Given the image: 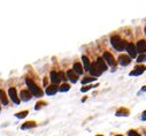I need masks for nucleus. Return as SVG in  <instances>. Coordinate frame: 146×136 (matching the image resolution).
I'll return each instance as SVG.
<instances>
[{
  "instance_id": "nucleus-16",
  "label": "nucleus",
  "mask_w": 146,
  "mask_h": 136,
  "mask_svg": "<svg viewBox=\"0 0 146 136\" xmlns=\"http://www.w3.org/2000/svg\"><path fill=\"white\" fill-rule=\"evenodd\" d=\"M73 71L75 72L76 74H83V67H82L81 63L76 62L75 65H74V69H73Z\"/></svg>"
},
{
  "instance_id": "nucleus-5",
  "label": "nucleus",
  "mask_w": 146,
  "mask_h": 136,
  "mask_svg": "<svg viewBox=\"0 0 146 136\" xmlns=\"http://www.w3.org/2000/svg\"><path fill=\"white\" fill-rule=\"evenodd\" d=\"M136 52H138L140 55H143L146 52V42L145 41H139L137 43V46H136Z\"/></svg>"
},
{
  "instance_id": "nucleus-13",
  "label": "nucleus",
  "mask_w": 146,
  "mask_h": 136,
  "mask_svg": "<svg viewBox=\"0 0 146 136\" xmlns=\"http://www.w3.org/2000/svg\"><path fill=\"white\" fill-rule=\"evenodd\" d=\"M21 98H22V100L29 101L30 99H31V93H30L29 91H27V90H22L21 91Z\"/></svg>"
},
{
  "instance_id": "nucleus-18",
  "label": "nucleus",
  "mask_w": 146,
  "mask_h": 136,
  "mask_svg": "<svg viewBox=\"0 0 146 136\" xmlns=\"http://www.w3.org/2000/svg\"><path fill=\"white\" fill-rule=\"evenodd\" d=\"M36 126V122H33V121H28V122H25L24 125L22 126V129H29V128H32Z\"/></svg>"
},
{
  "instance_id": "nucleus-3",
  "label": "nucleus",
  "mask_w": 146,
  "mask_h": 136,
  "mask_svg": "<svg viewBox=\"0 0 146 136\" xmlns=\"http://www.w3.org/2000/svg\"><path fill=\"white\" fill-rule=\"evenodd\" d=\"M8 95H9V97H11V99L13 100V103H15L16 105H19V104H20V98L17 97V92H16V89H15V88H9Z\"/></svg>"
},
{
  "instance_id": "nucleus-9",
  "label": "nucleus",
  "mask_w": 146,
  "mask_h": 136,
  "mask_svg": "<svg viewBox=\"0 0 146 136\" xmlns=\"http://www.w3.org/2000/svg\"><path fill=\"white\" fill-rule=\"evenodd\" d=\"M95 63H97L98 68L101 71V73H103V72H105V71H107V65L105 63V61H104L103 58H98L97 62H95Z\"/></svg>"
},
{
  "instance_id": "nucleus-12",
  "label": "nucleus",
  "mask_w": 146,
  "mask_h": 136,
  "mask_svg": "<svg viewBox=\"0 0 146 136\" xmlns=\"http://www.w3.org/2000/svg\"><path fill=\"white\" fill-rule=\"evenodd\" d=\"M135 69H136V71H132L131 73H130V76H131V75L133 76V75H140V74H143L144 71L146 69V67H144V66H140V67H139V66H137Z\"/></svg>"
},
{
  "instance_id": "nucleus-23",
  "label": "nucleus",
  "mask_w": 146,
  "mask_h": 136,
  "mask_svg": "<svg viewBox=\"0 0 146 136\" xmlns=\"http://www.w3.org/2000/svg\"><path fill=\"white\" fill-rule=\"evenodd\" d=\"M137 61L138 62H144V61H146V55H140V57H138Z\"/></svg>"
},
{
  "instance_id": "nucleus-22",
  "label": "nucleus",
  "mask_w": 146,
  "mask_h": 136,
  "mask_svg": "<svg viewBox=\"0 0 146 136\" xmlns=\"http://www.w3.org/2000/svg\"><path fill=\"white\" fill-rule=\"evenodd\" d=\"M69 89H70V87H69L68 84H63L62 87L60 88V91H68Z\"/></svg>"
},
{
  "instance_id": "nucleus-1",
  "label": "nucleus",
  "mask_w": 146,
  "mask_h": 136,
  "mask_svg": "<svg viewBox=\"0 0 146 136\" xmlns=\"http://www.w3.org/2000/svg\"><path fill=\"white\" fill-rule=\"evenodd\" d=\"M111 43H112V45H113L114 49L117 50V51H123L128 45L127 42L122 41L119 36H113V37L111 38Z\"/></svg>"
},
{
  "instance_id": "nucleus-6",
  "label": "nucleus",
  "mask_w": 146,
  "mask_h": 136,
  "mask_svg": "<svg viewBox=\"0 0 146 136\" xmlns=\"http://www.w3.org/2000/svg\"><path fill=\"white\" fill-rule=\"evenodd\" d=\"M130 61H131V58H130L129 55L122 54L119 57V62L121 66H128L130 63Z\"/></svg>"
},
{
  "instance_id": "nucleus-11",
  "label": "nucleus",
  "mask_w": 146,
  "mask_h": 136,
  "mask_svg": "<svg viewBox=\"0 0 146 136\" xmlns=\"http://www.w3.org/2000/svg\"><path fill=\"white\" fill-rule=\"evenodd\" d=\"M51 81L53 83V85H57L60 82L59 73H57V72H51Z\"/></svg>"
},
{
  "instance_id": "nucleus-10",
  "label": "nucleus",
  "mask_w": 146,
  "mask_h": 136,
  "mask_svg": "<svg viewBox=\"0 0 146 136\" xmlns=\"http://www.w3.org/2000/svg\"><path fill=\"white\" fill-rule=\"evenodd\" d=\"M67 76H68V79L73 82V83H76V82H77V80H78V77H77V74H76L75 72L73 71V69H70V71L67 72Z\"/></svg>"
},
{
  "instance_id": "nucleus-21",
  "label": "nucleus",
  "mask_w": 146,
  "mask_h": 136,
  "mask_svg": "<svg viewBox=\"0 0 146 136\" xmlns=\"http://www.w3.org/2000/svg\"><path fill=\"white\" fill-rule=\"evenodd\" d=\"M95 79H93V77H85V79L82 81V83L83 84H86V83H89V82H92V81H94Z\"/></svg>"
},
{
  "instance_id": "nucleus-26",
  "label": "nucleus",
  "mask_w": 146,
  "mask_h": 136,
  "mask_svg": "<svg viewBox=\"0 0 146 136\" xmlns=\"http://www.w3.org/2000/svg\"><path fill=\"white\" fill-rule=\"evenodd\" d=\"M141 119L143 120H146V111L143 112V115H141Z\"/></svg>"
},
{
  "instance_id": "nucleus-27",
  "label": "nucleus",
  "mask_w": 146,
  "mask_h": 136,
  "mask_svg": "<svg viewBox=\"0 0 146 136\" xmlns=\"http://www.w3.org/2000/svg\"><path fill=\"white\" fill-rule=\"evenodd\" d=\"M145 33H146V27H145Z\"/></svg>"
},
{
  "instance_id": "nucleus-8",
  "label": "nucleus",
  "mask_w": 146,
  "mask_h": 136,
  "mask_svg": "<svg viewBox=\"0 0 146 136\" xmlns=\"http://www.w3.org/2000/svg\"><path fill=\"white\" fill-rule=\"evenodd\" d=\"M104 60H106L108 65L115 66V60H114L113 55H112L111 53H108V52H105V53H104Z\"/></svg>"
},
{
  "instance_id": "nucleus-15",
  "label": "nucleus",
  "mask_w": 146,
  "mask_h": 136,
  "mask_svg": "<svg viewBox=\"0 0 146 136\" xmlns=\"http://www.w3.org/2000/svg\"><path fill=\"white\" fill-rule=\"evenodd\" d=\"M0 100H1V103L4 105H8V99L6 97V93L4 90H0Z\"/></svg>"
},
{
  "instance_id": "nucleus-19",
  "label": "nucleus",
  "mask_w": 146,
  "mask_h": 136,
  "mask_svg": "<svg viewBox=\"0 0 146 136\" xmlns=\"http://www.w3.org/2000/svg\"><path fill=\"white\" fill-rule=\"evenodd\" d=\"M128 114H129V112H128L127 110H120V111L116 112L117 117H122V115H123V117H125V115H128Z\"/></svg>"
},
{
  "instance_id": "nucleus-7",
  "label": "nucleus",
  "mask_w": 146,
  "mask_h": 136,
  "mask_svg": "<svg viewBox=\"0 0 146 136\" xmlns=\"http://www.w3.org/2000/svg\"><path fill=\"white\" fill-rule=\"evenodd\" d=\"M127 51H128V53H129V55L131 58H136V54H137V52H136V47H135V45H133L132 43H128V45H127Z\"/></svg>"
},
{
  "instance_id": "nucleus-4",
  "label": "nucleus",
  "mask_w": 146,
  "mask_h": 136,
  "mask_svg": "<svg viewBox=\"0 0 146 136\" xmlns=\"http://www.w3.org/2000/svg\"><path fill=\"white\" fill-rule=\"evenodd\" d=\"M89 72L91 73L92 76H94V77L100 76V75H101V71L99 69V68H98L97 63H94V62L90 65V69H89Z\"/></svg>"
},
{
  "instance_id": "nucleus-24",
  "label": "nucleus",
  "mask_w": 146,
  "mask_h": 136,
  "mask_svg": "<svg viewBox=\"0 0 146 136\" xmlns=\"http://www.w3.org/2000/svg\"><path fill=\"white\" fill-rule=\"evenodd\" d=\"M128 135H129V136H140L137 131H135V130H130L129 133H128Z\"/></svg>"
},
{
  "instance_id": "nucleus-14",
  "label": "nucleus",
  "mask_w": 146,
  "mask_h": 136,
  "mask_svg": "<svg viewBox=\"0 0 146 136\" xmlns=\"http://www.w3.org/2000/svg\"><path fill=\"white\" fill-rule=\"evenodd\" d=\"M57 91H58L57 85H50V87L46 89V93L48 96H52V95H54V93H57Z\"/></svg>"
},
{
  "instance_id": "nucleus-28",
  "label": "nucleus",
  "mask_w": 146,
  "mask_h": 136,
  "mask_svg": "<svg viewBox=\"0 0 146 136\" xmlns=\"http://www.w3.org/2000/svg\"><path fill=\"white\" fill-rule=\"evenodd\" d=\"M116 136H122V135H116Z\"/></svg>"
},
{
  "instance_id": "nucleus-2",
  "label": "nucleus",
  "mask_w": 146,
  "mask_h": 136,
  "mask_svg": "<svg viewBox=\"0 0 146 136\" xmlns=\"http://www.w3.org/2000/svg\"><path fill=\"white\" fill-rule=\"evenodd\" d=\"M25 82H27V85H28V88H29V90H30L29 92L31 93V95H35V96H37V97L43 96V91H41V90L39 89V88H38L30 79H27V80H25Z\"/></svg>"
},
{
  "instance_id": "nucleus-17",
  "label": "nucleus",
  "mask_w": 146,
  "mask_h": 136,
  "mask_svg": "<svg viewBox=\"0 0 146 136\" xmlns=\"http://www.w3.org/2000/svg\"><path fill=\"white\" fill-rule=\"evenodd\" d=\"M82 60H83L84 69H85V71H89V69H90V65H91V63H90V61H89V59H87L85 55H83V57H82Z\"/></svg>"
},
{
  "instance_id": "nucleus-25",
  "label": "nucleus",
  "mask_w": 146,
  "mask_h": 136,
  "mask_svg": "<svg viewBox=\"0 0 146 136\" xmlns=\"http://www.w3.org/2000/svg\"><path fill=\"white\" fill-rule=\"evenodd\" d=\"M92 85H89V87H84V88H82V92H85V91H87V90H90V89H92Z\"/></svg>"
},
{
  "instance_id": "nucleus-29",
  "label": "nucleus",
  "mask_w": 146,
  "mask_h": 136,
  "mask_svg": "<svg viewBox=\"0 0 146 136\" xmlns=\"http://www.w3.org/2000/svg\"><path fill=\"white\" fill-rule=\"evenodd\" d=\"M98 136H101V135H98Z\"/></svg>"
},
{
  "instance_id": "nucleus-20",
  "label": "nucleus",
  "mask_w": 146,
  "mask_h": 136,
  "mask_svg": "<svg viewBox=\"0 0 146 136\" xmlns=\"http://www.w3.org/2000/svg\"><path fill=\"white\" fill-rule=\"evenodd\" d=\"M16 118H19V119H23V118H25L28 115V111H23V112H20V113H16Z\"/></svg>"
}]
</instances>
